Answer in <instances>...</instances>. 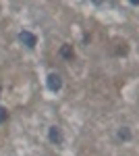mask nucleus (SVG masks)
Listing matches in <instances>:
<instances>
[{
  "label": "nucleus",
  "instance_id": "1",
  "mask_svg": "<svg viewBox=\"0 0 139 156\" xmlns=\"http://www.w3.org/2000/svg\"><path fill=\"white\" fill-rule=\"evenodd\" d=\"M19 42L23 44L25 48H35L37 46V36L35 34H31V31H27V29H23V31H19Z\"/></svg>",
  "mask_w": 139,
  "mask_h": 156
},
{
  "label": "nucleus",
  "instance_id": "2",
  "mask_svg": "<svg viewBox=\"0 0 139 156\" xmlns=\"http://www.w3.org/2000/svg\"><path fill=\"white\" fill-rule=\"evenodd\" d=\"M46 87L50 92H60V87H62V77H60L58 73H50L46 77Z\"/></svg>",
  "mask_w": 139,
  "mask_h": 156
},
{
  "label": "nucleus",
  "instance_id": "3",
  "mask_svg": "<svg viewBox=\"0 0 139 156\" xmlns=\"http://www.w3.org/2000/svg\"><path fill=\"white\" fill-rule=\"evenodd\" d=\"M48 140H50L52 144H56V146H62V142H64L62 129H60V127H56V125L48 127Z\"/></svg>",
  "mask_w": 139,
  "mask_h": 156
},
{
  "label": "nucleus",
  "instance_id": "4",
  "mask_svg": "<svg viewBox=\"0 0 139 156\" xmlns=\"http://www.w3.org/2000/svg\"><path fill=\"white\" fill-rule=\"evenodd\" d=\"M60 56L64 60H73V56H75L73 46H71V44H62V46H60Z\"/></svg>",
  "mask_w": 139,
  "mask_h": 156
},
{
  "label": "nucleus",
  "instance_id": "5",
  "mask_svg": "<svg viewBox=\"0 0 139 156\" xmlns=\"http://www.w3.org/2000/svg\"><path fill=\"white\" fill-rule=\"evenodd\" d=\"M116 137L120 140V142H129L131 137H133V133L129 127H118V131H116Z\"/></svg>",
  "mask_w": 139,
  "mask_h": 156
},
{
  "label": "nucleus",
  "instance_id": "6",
  "mask_svg": "<svg viewBox=\"0 0 139 156\" xmlns=\"http://www.w3.org/2000/svg\"><path fill=\"white\" fill-rule=\"evenodd\" d=\"M9 121V110L4 106H0V123H6Z\"/></svg>",
  "mask_w": 139,
  "mask_h": 156
},
{
  "label": "nucleus",
  "instance_id": "7",
  "mask_svg": "<svg viewBox=\"0 0 139 156\" xmlns=\"http://www.w3.org/2000/svg\"><path fill=\"white\" fill-rule=\"evenodd\" d=\"M127 52H129V48H127V46H125V44H120V48L116 50V54H118V56H125Z\"/></svg>",
  "mask_w": 139,
  "mask_h": 156
},
{
  "label": "nucleus",
  "instance_id": "8",
  "mask_svg": "<svg viewBox=\"0 0 139 156\" xmlns=\"http://www.w3.org/2000/svg\"><path fill=\"white\" fill-rule=\"evenodd\" d=\"M0 92H2V90H0Z\"/></svg>",
  "mask_w": 139,
  "mask_h": 156
}]
</instances>
